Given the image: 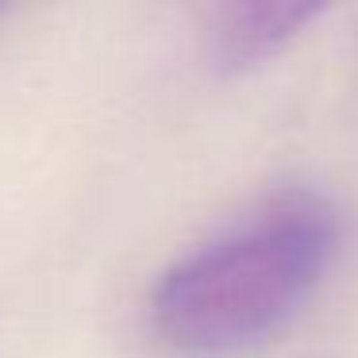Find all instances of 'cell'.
Here are the masks:
<instances>
[{"mask_svg":"<svg viewBox=\"0 0 358 358\" xmlns=\"http://www.w3.org/2000/svg\"><path fill=\"white\" fill-rule=\"evenodd\" d=\"M335 250V212L308 189H281L224 235L162 273L155 331L181 358H235L273 335L316 289Z\"/></svg>","mask_w":358,"mask_h":358,"instance_id":"cell-1","label":"cell"},{"mask_svg":"<svg viewBox=\"0 0 358 358\" xmlns=\"http://www.w3.org/2000/svg\"><path fill=\"white\" fill-rule=\"evenodd\" d=\"M316 16L320 4H293V0L224 4L212 20V62L220 73H247L273 58L289 39H296L301 27Z\"/></svg>","mask_w":358,"mask_h":358,"instance_id":"cell-2","label":"cell"}]
</instances>
